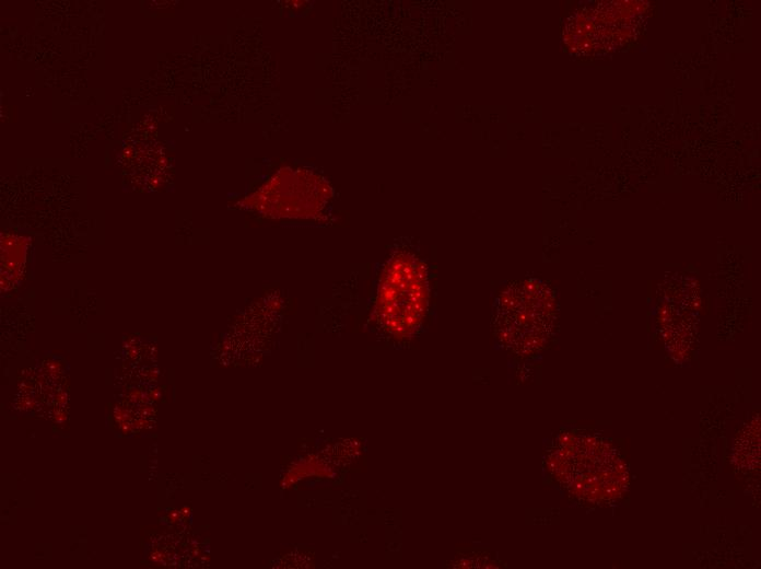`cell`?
I'll list each match as a JSON object with an SVG mask.
<instances>
[{
  "instance_id": "6da1fadb",
  "label": "cell",
  "mask_w": 761,
  "mask_h": 569,
  "mask_svg": "<svg viewBox=\"0 0 761 569\" xmlns=\"http://www.w3.org/2000/svg\"><path fill=\"white\" fill-rule=\"evenodd\" d=\"M429 290L423 264L413 255H394L378 282L375 312L390 330L405 333L418 325L428 305Z\"/></svg>"
},
{
  "instance_id": "7a4b0ae2",
  "label": "cell",
  "mask_w": 761,
  "mask_h": 569,
  "mask_svg": "<svg viewBox=\"0 0 761 569\" xmlns=\"http://www.w3.org/2000/svg\"><path fill=\"white\" fill-rule=\"evenodd\" d=\"M329 185L305 170H282L253 196V208L271 218H314L329 199Z\"/></svg>"
}]
</instances>
